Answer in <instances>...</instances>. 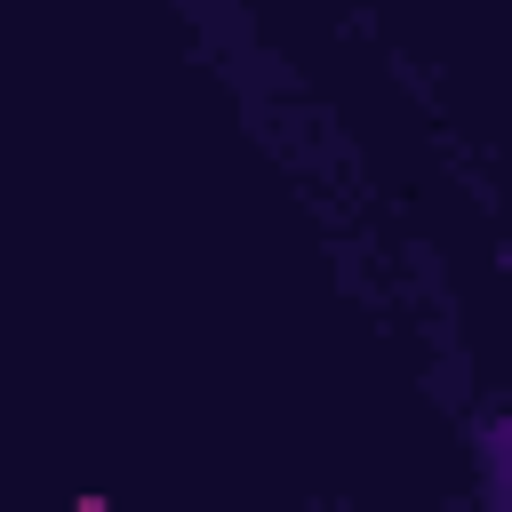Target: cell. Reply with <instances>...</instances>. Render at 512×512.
Here are the masks:
<instances>
[{"label":"cell","instance_id":"cell-2","mask_svg":"<svg viewBox=\"0 0 512 512\" xmlns=\"http://www.w3.org/2000/svg\"><path fill=\"white\" fill-rule=\"evenodd\" d=\"M304 8H312V0H304Z\"/></svg>","mask_w":512,"mask_h":512},{"label":"cell","instance_id":"cell-1","mask_svg":"<svg viewBox=\"0 0 512 512\" xmlns=\"http://www.w3.org/2000/svg\"><path fill=\"white\" fill-rule=\"evenodd\" d=\"M472 472H480V504L504 512V504H512V416H504V408H488V416L472 424Z\"/></svg>","mask_w":512,"mask_h":512}]
</instances>
